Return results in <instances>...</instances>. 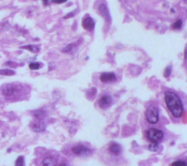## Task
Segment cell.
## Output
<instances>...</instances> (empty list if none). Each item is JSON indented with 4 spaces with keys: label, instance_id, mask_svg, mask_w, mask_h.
Here are the masks:
<instances>
[{
    "label": "cell",
    "instance_id": "cell-17",
    "mask_svg": "<svg viewBox=\"0 0 187 166\" xmlns=\"http://www.w3.org/2000/svg\"><path fill=\"white\" fill-rule=\"evenodd\" d=\"M159 149V143H151L148 146V149L151 152H157V149Z\"/></svg>",
    "mask_w": 187,
    "mask_h": 166
},
{
    "label": "cell",
    "instance_id": "cell-26",
    "mask_svg": "<svg viewBox=\"0 0 187 166\" xmlns=\"http://www.w3.org/2000/svg\"><path fill=\"white\" fill-rule=\"evenodd\" d=\"M184 2H185V3L187 4V0H184Z\"/></svg>",
    "mask_w": 187,
    "mask_h": 166
},
{
    "label": "cell",
    "instance_id": "cell-22",
    "mask_svg": "<svg viewBox=\"0 0 187 166\" xmlns=\"http://www.w3.org/2000/svg\"><path fill=\"white\" fill-rule=\"evenodd\" d=\"M171 166H187V164L183 160H178L172 163Z\"/></svg>",
    "mask_w": 187,
    "mask_h": 166
},
{
    "label": "cell",
    "instance_id": "cell-7",
    "mask_svg": "<svg viewBox=\"0 0 187 166\" xmlns=\"http://www.w3.org/2000/svg\"><path fill=\"white\" fill-rule=\"evenodd\" d=\"M112 103V98L109 95H103L99 100L98 104L99 106L102 109H106L108 108L110 105Z\"/></svg>",
    "mask_w": 187,
    "mask_h": 166
},
{
    "label": "cell",
    "instance_id": "cell-13",
    "mask_svg": "<svg viewBox=\"0 0 187 166\" xmlns=\"http://www.w3.org/2000/svg\"><path fill=\"white\" fill-rule=\"evenodd\" d=\"M21 48H24V49H26L28 51H30L32 53H38L40 51V48L36 46V45H26V46H23L21 47Z\"/></svg>",
    "mask_w": 187,
    "mask_h": 166
},
{
    "label": "cell",
    "instance_id": "cell-19",
    "mask_svg": "<svg viewBox=\"0 0 187 166\" xmlns=\"http://www.w3.org/2000/svg\"><path fill=\"white\" fill-rule=\"evenodd\" d=\"M29 68L32 70H36L40 68V63L39 62H31L29 64Z\"/></svg>",
    "mask_w": 187,
    "mask_h": 166
},
{
    "label": "cell",
    "instance_id": "cell-2",
    "mask_svg": "<svg viewBox=\"0 0 187 166\" xmlns=\"http://www.w3.org/2000/svg\"><path fill=\"white\" fill-rule=\"evenodd\" d=\"M146 121L151 124H155L159 122V108L155 105H151L146 111Z\"/></svg>",
    "mask_w": 187,
    "mask_h": 166
},
{
    "label": "cell",
    "instance_id": "cell-23",
    "mask_svg": "<svg viewBox=\"0 0 187 166\" xmlns=\"http://www.w3.org/2000/svg\"><path fill=\"white\" fill-rule=\"evenodd\" d=\"M66 2H67V0H52V2L56 4H61Z\"/></svg>",
    "mask_w": 187,
    "mask_h": 166
},
{
    "label": "cell",
    "instance_id": "cell-8",
    "mask_svg": "<svg viewBox=\"0 0 187 166\" xmlns=\"http://www.w3.org/2000/svg\"><path fill=\"white\" fill-rule=\"evenodd\" d=\"M31 128L34 132H44L46 129V125L43 122H41L40 120H38L36 122H32L31 124Z\"/></svg>",
    "mask_w": 187,
    "mask_h": 166
},
{
    "label": "cell",
    "instance_id": "cell-12",
    "mask_svg": "<svg viewBox=\"0 0 187 166\" xmlns=\"http://www.w3.org/2000/svg\"><path fill=\"white\" fill-rule=\"evenodd\" d=\"M99 10L107 21H110V16L109 15L108 9L105 4H100V6L99 7Z\"/></svg>",
    "mask_w": 187,
    "mask_h": 166
},
{
    "label": "cell",
    "instance_id": "cell-3",
    "mask_svg": "<svg viewBox=\"0 0 187 166\" xmlns=\"http://www.w3.org/2000/svg\"><path fill=\"white\" fill-rule=\"evenodd\" d=\"M146 136L151 143H159L163 138L164 133L160 129H156V128H150L146 132Z\"/></svg>",
    "mask_w": 187,
    "mask_h": 166
},
{
    "label": "cell",
    "instance_id": "cell-6",
    "mask_svg": "<svg viewBox=\"0 0 187 166\" xmlns=\"http://www.w3.org/2000/svg\"><path fill=\"white\" fill-rule=\"evenodd\" d=\"M72 152L76 155H88L91 154V149L82 145H78L74 146L72 149Z\"/></svg>",
    "mask_w": 187,
    "mask_h": 166
},
{
    "label": "cell",
    "instance_id": "cell-18",
    "mask_svg": "<svg viewBox=\"0 0 187 166\" xmlns=\"http://www.w3.org/2000/svg\"><path fill=\"white\" fill-rule=\"evenodd\" d=\"M181 27H182V20H177L172 25V28L173 29H180Z\"/></svg>",
    "mask_w": 187,
    "mask_h": 166
},
{
    "label": "cell",
    "instance_id": "cell-4",
    "mask_svg": "<svg viewBox=\"0 0 187 166\" xmlns=\"http://www.w3.org/2000/svg\"><path fill=\"white\" fill-rule=\"evenodd\" d=\"M2 93L4 96L7 97H11L16 94L17 92V86H15L14 84H5L2 87Z\"/></svg>",
    "mask_w": 187,
    "mask_h": 166
},
{
    "label": "cell",
    "instance_id": "cell-20",
    "mask_svg": "<svg viewBox=\"0 0 187 166\" xmlns=\"http://www.w3.org/2000/svg\"><path fill=\"white\" fill-rule=\"evenodd\" d=\"M34 117L38 119H43V117L45 116V113L42 111H37L34 113Z\"/></svg>",
    "mask_w": 187,
    "mask_h": 166
},
{
    "label": "cell",
    "instance_id": "cell-14",
    "mask_svg": "<svg viewBox=\"0 0 187 166\" xmlns=\"http://www.w3.org/2000/svg\"><path fill=\"white\" fill-rule=\"evenodd\" d=\"M75 47H76L75 45L74 44V43H72V44H70L68 45L67 46H66V47L62 50V51H63L64 53H71L72 51H74Z\"/></svg>",
    "mask_w": 187,
    "mask_h": 166
},
{
    "label": "cell",
    "instance_id": "cell-10",
    "mask_svg": "<svg viewBox=\"0 0 187 166\" xmlns=\"http://www.w3.org/2000/svg\"><path fill=\"white\" fill-rule=\"evenodd\" d=\"M108 149L109 152L115 156H119L121 152V147L119 144L116 143H112L109 146Z\"/></svg>",
    "mask_w": 187,
    "mask_h": 166
},
{
    "label": "cell",
    "instance_id": "cell-24",
    "mask_svg": "<svg viewBox=\"0 0 187 166\" xmlns=\"http://www.w3.org/2000/svg\"><path fill=\"white\" fill-rule=\"evenodd\" d=\"M43 1V3H44L45 5H47L48 3V0H42Z\"/></svg>",
    "mask_w": 187,
    "mask_h": 166
},
{
    "label": "cell",
    "instance_id": "cell-21",
    "mask_svg": "<svg viewBox=\"0 0 187 166\" xmlns=\"http://www.w3.org/2000/svg\"><path fill=\"white\" fill-rule=\"evenodd\" d=\"M172 72V67L171 66H168L165 68L164 71V78H168Z\"/></svg>",
    "mask_w": 187,
    "mask_h": 166
},
{
    "label": "cell",
    "instance_id": "cell-1",
    "mask_svg": "<svg viewBox=\"0 0 187 166\" xmlns=\"http://www.w3.org/2000/svg\"><path fill=\"white\" fill-rule=\"evenodd\" d=\"M164 101L167 108L175 118H180L184 113V106L182 102L175 93L173 92H165Z\"/></svg>",
    "mask_w": 187,
    "mask_h": 166
},
{
    "label": "cell",
    "instance_id": "cell-25",
    "mask_svg": "<svg viewBox=\"0 0 187 166\" xmlns=\"http://www.w3.org/2000/svg\"><path fill=\"white\" fill-rule=\"evenodd\" d=\"M59 166H67V165H66L65 164H61V165H60Z\"/></svg>",
    "mask_w": 187,
    "mask_h": 166
},
{
    "label": "cell",
    "instance_id": "cell-11",
    "mask_svg": "<svg viewBox=\"0 0 187 166\" xmlns=\"http://www.w3.org/2000/svg\"><path fill=\"white\" fill-rule=\"evenodd\" d=\"M56 165L57 159L54 157H46L42 161V166H56Z\"/></svg>",
    "mask_w": 187,
    "mask_h": 166
},
{
    "label": "cell",
    "instance_id": "cell-5",
    "mask_svg": "<svg viewBox=\"0 0 187 166\" xmlns=\"http://www.w3.org/2000/svg\"><path fill=\"white\" fill-rule=\"evenodd\" d=\"M116 79V75L113 72H103L99 76V80L104 84L115 82Z\"/></svg>",
    "mask_w": 187,
    "mask_h": 166
},
{
    "label": "cell",
    "instance_id": "cell-15",
    "mask_svg": "<svg viewBox=\"0 0 187 166\" xmlns=\"http://www.w3.org/2000/svg\"><path fill=\"white\" fill-rule=\"evenodd\" d=\"M14 74H15V72L12 70H9V69L0 70V75H13Z\"/></svg>",
    "mask_w": 187,
    "mask_h": 166
},
{
    "label": "cell",
    "instance_id": "cell-16",
    "mask_svg": "<svg viewBox=\"0 0 187 166\" xmlns=\"http://www.w3.org/2000/svg\"><path fill=\"white\" fill-rule=\"evenodd\" d=\"M25 163H24V157L23 156H19L16 159L15 162V166H24Z\"/></svg>",
    "mask_w": 187,
    "mask_h": 166
},
{
    "label": "cell",
    "instance_id": "cell-9",
    "mask_svg": "<svg viewBox=\"0 0 187 166\" xmlns=\"http://www.w3.org/2000/svg\"><path fill=\"white\" fill-rule=\"evenodd\" d=\"M82 25H83V27L85 29L91 32V31L94 30V29L95 27V22L91 17H87L83 20Z\"/></svg>",
    "mask_w": 187,
    "mask_h": 166
}]
</instances>
